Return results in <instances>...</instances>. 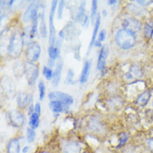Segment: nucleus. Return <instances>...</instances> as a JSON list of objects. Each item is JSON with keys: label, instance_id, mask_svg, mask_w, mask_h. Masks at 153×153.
I'll list each match as a JSON object with an SVG mask.
<instances>
[{"label": "nucleus", "instance_id": "1", "mask_svg": "<svg viewBox=\"0 0 153 153\" xmlns=\"http://www.w3.org/2000/svg\"><path fill=\"white\" fill-rule=\"evenodd\" d=\"M137 41L136 33L128 29H120L116 34V42L117 45L123 50H129L135 45Z\"/></svg>", "mask_w": 153, "mask_h": 153}, {"label": "nucleus", "instance_id": "2", "mask_svg": "<svg viewBox=\"0 0 153 153\" xmlns=\"http://www.w3.org/2000/svg\"><path fill=\"white\" fill-rule=\"evenodd\" d=\"M24 45H25V41L22 33H19V31H15L10 37L8 46V54L13 57L19 56L22 52Z\"/></svg>", "mask_w": 153, "mask_h": 153}, {"label": "nucleus", "instance_id": "3", "mask_svg": "<svg viewBox=\"0 0 153 153\" xmlns=\"http://www.w3.org/2000/svg\"><path fill=\"white\" fill-rule=\"evenodd\" d=\"M57 1L54 0L51 4V9H50V18H49V25H50V39H49V44L50 46H54L56 44V31L54 25V16L56 10L57 6Z\"/></svg>", "mask_w": 153, "mask_h": 153}, {"label": "nucleus", "instance_id": "4", "mask_svg": "<svg viewBox=\"0 0 153 153\" xmlns=\"http://www.w3.org/2000/svg\"><path fill=\"white\" fill-rule=\"evenodd\" d=\"M24 71L26 75V78L28 80L29 85H33L36 82V79L39 75V70L38 67L33 63L28 61L25 64Z\"/></svg>", "mask_w": 153, "mask_h": 153}, {"label": "nucleus", "instance_id": "5", "mask_svg": "<svg viewBox=\"0 0 153 153\" xmlns=\"http://www.w3.org/2000/svg\"><path fill=\"white\" fill-rule=\"evenodd\" d=\"M8 122L14 127H21L25 124V116L17 110H12L8 112Z\"/></svg>", "mask_w": 153, "mask_h": 153}, {"label": "nucleus", "instance_id": "6", "mask_svg": "<svg viewBox=\"0 0 153 153\" xmlns=\"http://www.w3.org/2000/svg\"><path fill=\"white\" fill-rule=\"evenodd\" d=\"M49 99L50 100H56L62 102L66 105H71L74 102V99L71 95H68L66 93L60 92V91H53L49 94Z\"/></svg>", "mask_w": 153, "mask_h": 153}, {"label": "nucleus", "instance_id": "7", "mask_svg": "<svg viewBox=\"0 0 153 153\" xmlns=\"http://www.w3.org/2000/svg\"><path fill=\"white\" fill-rule=\"evenodd\" d=\"M25 53L26 57L30 62H36L41 54V48L38 43L33 42L30 45L28 46Z\"/></svg>", "mask_w": 153, "mask_h": 153}, {"label": "nucleus", "instance_id": "8", "mask_svg": "<svg viewBox=\"0 0 153 153\" xmlns=\"http://www.w3.org/2000/svg\"><path fill=\"white\" fill-rule=\"evenodd\" d=\"M39 5L36 3H32L29 5L23 16V21L25 23H28L30 21H33L37 17Z\"/></svg>", "mask_w": 153, "mask_h": 153}, {"label": "nucleus", "instance_id": "9", "mask_svg": "<svg viewBox=\"0 0 153 153\" xmlns=\"http://www.w3.org/2000/svg\"><path fill=\"white\" fill-rule=\"evenodd\" d=\"M122 26H123V29H128V30L131 31L134 33L140 31L141 29V23L137 19H133V18H128V19H125L123 21Z\"/></svg>", "mask_w": 153, "mask_h": 153}, {"label": "nucleus", "instance_id": "10", "mask_svg": "<svg viewBox=\"0 0 153 153\" xmlns=\"http://www.w3.org/2000/svg\"><path fill=\"white\" fill-rule=\"evenodd\" d=\"M63 65H64V62H63L62 59H59V60L56 63L55 65V70L54 71V75H53V78H52V85L54 87L58 86L60 78H61V73H62Z\"/></svg>", "mask_w": 153, "mask_h": 153}, {"label": "nucleus", "instance_id": "11", "mask_svg": "<svg viewBox=\"0 0 153 153\" xmlns=\"http://www.w3.org/2000/svg\"><path fill=\"white\" fill-rule=\"evenodd\" d=\"M18 105L20 108H25L26 105L33 103V97L31 95H26L23 92H19L17 95Z\"/></svg>", "mask_w": 153, "mask_h": 153}, {"label": "nucleus", "instance_id": "12", "mask_svg": "<svg viewBox=\"0 0 153 153\" xmlns=\"http://www.w3.org/2000/svg\"><path fill=\"white\" fill-rule=\"evenodd\" d=\"M91 60H87L84 64L82 71H81V75H80V78H79V81L81 84H85L88 80L89 79V75H90V72H91Z\"/></svg>", "mask_w": 153, "mask_h": 153}, {"label": "nucleus", "instance_id": "13", "mask_svg": "<svg viewBox=\"0 0 153 153\" xmlns=\"http://www.w3.org/2000/svg\"><path fill=\"white\" fill-rule=\"evenodd\" d=\"M100 25V14H97V16H96V20H95V28H94V30H93V34H92V38H91L90 45L88 47L87 54L90 53L92 46L95 45V41H96V36H97V33H98V31H99Z\"/></svg>", "mask_w": 153, "mask_h": 153}, {"label": "nucleus", "instance_id": "14", "mask_svg": "<svg viewBox=\"0 0 153 153\" xmlns=\"http://www.w3.org/2000/svg\"><path fill=\"white\" fill-rule=\"evenodd\" d=\"M63 152L64 153H79L80 146L79 145V143L75 141H70L64 146Z\"/></svg>", "mask_w": 153, "mask_h": 153}, {"label": "nucleus", "instance_id": "15", "mask_svg": "<svg viewBox=\"0 0 153 153\" xmlns=\"http://www.w3.org/2000/svg\"><path fill=\"white\" fill-rule=\"evenodd\" d=\"M49 106L54 113H60L68 108V105L63 104L62 102L56 101V100H50Z\"/></svg>", "mask_w": 153, "mask_h": 153}, {"label": "nucleus", "instance_id": "16", "mask_svg": "<svg viewBox=\"0 0 153 153\" xmlns=\"http://www.w3.org/2000/svg\"><path fill=\"white\" fill-rule=\"evenodd\" d=\"M7 152L8 153H20V145L19 141L16 139H12L8 141Z\"/></svg>", "mask_w": 153, "mask_h": 153}, {"label": "nucleus", "instance_id": "17", "mask_svg": "<svg viewBox=\"0 0 153 153\" xmlns=\"http://www.w3.org/2000/svg\"><path fill=\"white\" fill-rule=\"evenodd\" d=\"M126 78L130 79H140L142 76V73H141L140 68L137 65H133L129 72L126 75Z\"/></svg>", "mask_w": 153, "mask_h": 153}, {"label": "nucleus", "instance_id": "18", "mask_svg": "<svg viewBox=\"0 0 153 153\" xmlns=\"http://www.w3.org/2000/svg\"><path fill=\"white\" fill-rule=\"evenodd\" d=\"M23 35V39H24V41H25V44L28 45H30L32 43V39L34 37V35L33 34V32H32V28L31 26H28L26 27L24 30V33H22Z\"/></svg>", "mask_w": 153, "mask_h": 153}, {"label": "nucleus", "instance_id": "19", "mask_svg": "<svg viewBox=\"0 0 153 153\" xmlns=\"http://www.w3.org/2000/svg\"><path fill=\"white\" fill-rule=\"evenodd\" d=\"M150 97H151V93L147 91H145V92H143L142 94H141L138 96V98L137 100V103L141 106H144L148 103Z\"/></svg>", "mask_w": 153, "mask_h": 153}, {"label": "nucleus", "instance_id": "20", "mask_svg": "<svg viewBox=\"0 0 153 153\" xmlns=\"http://www.w3.org/2000/svg\"><path fill=\"white\" fill-rule=\"evenodd\" d=\"M39 124V115L36 112H34L33 115L30 116V118H29V127L34 130L38 128Z\"/></svg>", "mask_w": 153, "mask_h": 153}, {"label": "nucleus", "instance_id": "21", "mask_svg": "<svg viewBox=\"0 0 153 153\" xmlns=\"http://www.w3.org/2000/svg\"><path fill=\"white\" fill-rule=\"evenodd\" d=\"M39 33L41 37L46 38L48 35V31H47V28H46L45 24V11H43L41 15V22L39 25Z\"/></svg>", "mask_w": 153, "mask_h": 153}, {"label": "nucleus", "instance_id": "22", "mask_svg": "<svg viewBox=\"0 0 153 153\" xmlns=\"http://www.w3.org/2000/svg\"><path fill=\"white\" fill-rule=\"evenodd\" d=\"M59 53V50L56 46H49L48 48V54H49V57L50 59L55 60L56 58L58 57Z\"/></svg>", "mask_w": 153, "mask_h": 153}, {"label": "nucleus", "instance_id": "23", "mask_svg": "<svg viewBox=\"0 0 153 153\" xmlns=\"http://www.w3.org/2000/svg\"><path fill=\"white\" fill-rule=\"evenodd\" d=\"M109 55V47L107 45H104L99 54L98 61H105Z\"/></svg>", "mask_w": 153, "mask_h": 153}, {"label": "nucleus", "instance_id": "24", "mask_svg": "<svg viewBox=\"0 0 153 153\" xmlns=\"http://www.w3.org/2000/svg\"><path fill=\"white\" fill-rule=\"evenodd\" d=\"M85 1H83L81 2V4L79 5V12L78 15H77V20L79 22H83L85 14Z\"/></svg>", "mask_w": 153, "mask_h": 153}, {"label": "nucleus", "instance_id": "25", "mask_svg": "<svg viewBox=\"0 0 153 153\" xmlns=\"http://www.w3.org/2000/svg\"><path fill=\"white\" fill-rule=\"evenodd\" d=\"M36 137V133L34 131V130L32 129L31 127H28L27 128V131H26V139L29 143H32Z\"/></svg>", "mask_w": 153, "mask_h": 153}, {"label": "nucleus", "instance_id": "26", "mask_svg": "<svg viewBox=\"0 0 153 153\" xmlns=\"http://www.w3.org/2000/svg\"><path fill=\"white\" fill-rule=\"evenodd\" d=\"M144 33H145L146 37L147 39L152 36L153 33V22L152 21H149L145 26V29H144Z\"/></svg>", "mask_w": 153, "mask_h": 153}, {"label": "nucleus", "instance_id": "27", "mask_svg": "<svg viewBox=\"0 0 153 153\" xmlns=\"http://www.w3.org/2000/svg\"><path fill=\"white\" fill-rule=\"evenodd\" d=\"M96 13H97V1L93 0L92 1V4H91V19L92 24H95V20H96Z\"/></svg>", "mask_w": 153, "mask_h": 153}, {"label": "nucleus", "instance_id": "28", "mask_svg": "<svg viewBox=\"0 0 153 153\" xmlns=\"http://www.w3.org/2000/svg\"><path fill=\"white\" fill-rule=\"evenodd\" d=\"M2 81H3V82H4L5 84H6V85H7V87L3 86V87H4V91H5L6 92H7V93H8V95H13V92H14V91H13V89L10 87V85H12V82H11V80H10V79H8L7 77H4V78L2 79Z\"/></svg>", "mask_w": 153, "mask_h": 153}, {"label": "nucleus", "instance_id": "29", "mask_svg": "<svg viewBox=\"0 0 153 153\" xmlns=\"http://www.w3.org/2000/svg\"><path fill=\"white\" fill-rule=\"evenodd\" d=\"M43 75L45 77L47 80H52L54 72L48 66H44L43 67Z\"/></svg>", "mask_w": 153, "mask_h": 153}, {"label": "nucleus", "instance_id": "30", "mask_svg": "<svg viewBox=\"0 0 153 153\" xmlns=\"http://www.w3.org/2000/svg\"><path fill=\"white\" fill-rule=\"evenodd\" d=\"M74 71H72L71 69H69L68 70V72H67V76L66 79H65V83L66 84H69V85H75V80H74Z\"/></svg>", "mask_w": 153, "mask_h": 153}, {"label": "nucleus", "instance_id": "31", "mask_svg": "<svg viewBox=\"0 0 153 153\" xmlns=\"http://www.w3.org/2000/svg\"><path fill=\"white\" fill-rule=\"evenodd\" d=\"M39 100H43L45 95V85L42 79L39 82Z\"/></svg>", "mask_w": 153, "mask_h": 153}, {"label": "nucleus", "instance_id": "32", "mask_svg": "<svg viewBox=\"0 0 153 153\" xmlns=\"http://www.w3.org/2000/svg\"><path fill=\"white\" fill-rule=\"evenodd\" d=\"M129 139V136L126 134V133H123L121 134V136L120 137V144H119V147H120L121 146H123L126 144V142L128 141Z\"/></svg>", "mask_w": 153, "mask_h": 153}, {"label": "nucleus", "instance_id": "33", "mask_svg": "<svg viewBox=\"0 0 153 153\" xmlns=\"http://www.w3.org/2000/svg\"><path fill=\"white\" fill-rule=\"evenodd\" d=\"M64 5H65V1H60L59 4V9H58V19H61L63 15V11H64Z\"/></svg>", "mask_w": 153, "mask_h": 153}, {"label": "nucleus", "instance_id": "34", "mask_svg": "<svg viewBox=\"0 0 153 153\" xmlns=\"http://www.w3.org/2000/svg\"><path fill=\"white\" fill-rule=\"evenodd\" d=\"M105 34H106V32L105 29H102L99 33V36H98V40L100 42H103L105 39Z\"/></svg>", "mask_w": 153, "mask_h": 153}, {"label": "nucleus", "instance_id": "35", "mask_svg": "<svg viewBox=\"0 0 153 153\" xmlns=\"http://www.w3.org/2000/svg\"><path fill=\"white\" fill-rule=\"evenodd\" d=\"M34 112H36L37 114H40L41 112V105L39 103H36V105H34Z\"/></svg>", "mask_w": 153, "mask_h": 153}, {"label": "nucleus", "instance_id": "36", "mask_svg": "<svg viewBox=\"0 0 153 153\" xmlns=\"http://www.w3.org/2000/svg\"><path fill=\"white\" fill-rule=\"evenodd\" d=\"M147 146H148V147H149V149L153 152V138H151L149 139L148 141H147Z\"/></svg>", "mask_w": 153, "mask_h": 153}, {"label": "nucleus", "instance_id": "37", "mask_svg": "<svg viewBox=\"0 0 153 153\" xmlns=\"http://www.w3.org/2000/svg\"><path fill=\"white\" fill-rule=\"evenodd\" d=\"M137 3L141 5H148L152 3V1H137Z\"/></svg>", "mask_w": 153, "mask_h": 153}, {"label": "nucleus", "instance_id": "38", "mask_svg": "<svg viewBox=\"0 0 153 153\" xmlns=\"http://www.w3.org/2000/svg\"><path fill=\"white\" fill-rule=\"evenodd\" d=\"M88 24H89V17L87 16V15H85L84 20H83V26H87Z\"/></svg>", "mask_w": 153, "mask_h": 153}, {"label": "nucleus", "instance_id": "39", "mask_svg": "<svg viewBox=\"0 0 153 153\" xmlns=\"http://www.w3.org/2000/svg\"><path fill=\"white\" fill-rule=\"evenodd\" d=\"M54 60H53V59H49V61H48V65H49V68H52V67L54 66Z\"/></svg>", "mask_w": 153, "mask_h": 153}, {"label": "nucleus", "instance_id": "40", "mask_svg": "<svg viewBox=\"0 0 153 153\" xmlns=\"http://www.w3.org/2000/svg\"><path fill=\"white\" fill-rule=\"evenodd\" d=\"M95 46H96V47H101V46H102V44H101V42H100L99 40H96L95 43Z\"/></svg>", "mask_w": 153, "mask_h": 153}, {"label": "nucleus", "instance_id": "41", "mask_svg": "<svg viewBox=\"0 0 153 153\" xmlns=\"http://www.w3.org/2000/svg\"><path fill=\"white\" fill-rule=\"evenodd\" d=\"M29 146H25L24 148H23V151H22V152L23 153H27L29 152Z\"/></svg>", "mask_w": 153, "mask_h": 153}, {"label": "nucleus", "instance_id": "42", "mask_svg": "<svg viewBox=\"0 0 153 153\" xmlns=\"http://www.w3.org/2000/svg\"><path fill=\"white\" fill-rule=\"evenodd\" d=\"M117 3V1L116 0H113V1H108V4L109 5H113V4H116Z\"/></svg>", "mask_w": 153, "mask_h": 153}, {"label": "nucleus", "instance_id": "43", "mask_svg": "<svg viewBox=\"0 0 153 153\" xmlns=\"http://www.w3.org/2000/svg\"><path fill=\"white\" fill-rule=\"evenodd\" d=\"M102 14H103L104 17L106 16V15H107V13H106V10H105V9H104L103 11H102Z\"/></svg>", "mask_w": 153, "mask_h": 153}, {"label": "nucleus", "instance_id": "44", "mask_svg": "<svg viewBox=\"0 0 153 153\" xmlns=\"http://www.w3.org/2000/svg\"><path fill=\"white\" fill-rule=\"evenodd\" d=\"M13 3H14V1H9V2H8V6H12L13 4Z\"/></svg>", "mask_w": 153, "mask_h": 153}, {"label": "nucleus", "instance_id": "45", "mask_svg": "<svg viewBox=\"0 0 153 153\" xmlns=\"http://www.w3.org/2000/svg\"><path fill=\"white\" fill-rule=\"evenodd\" d=\"M40 153H49V152H40Z\"/></svg>", "mask_w": 153, "mask_h": 153}]
</instances>
